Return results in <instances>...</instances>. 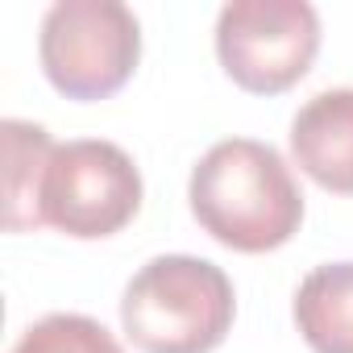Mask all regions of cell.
Instances as JSON below:
<instances>
[{
    "instance_id": "cell-1",
    "label": "cell",
    "mask_w": 353,
    "mask_h": 353,
    "mask_svg": "<svg viewBox=\"0 0 353 353\" xmlns=\"http://www.w3.org/2000/svg\"><path fill=\"white\" fill-rule=\"evenodd\" d=\"M192 216L237 254L287 245L303 221V196L283 154L254 137L216 141L192 170Z\"/></svg>"
},
{
    "instance_id": "cell-9",
    "label": "cell",
    "mask_w": 353,
    "mask_h": 353,
    "mask_svg": "<svg viewBox=\"0 0 353 353\" xmlns=\"http://www.w3.org/2000/svg\"><path fill=\"white\" fill-rule=\"evenodd\" d=\"M13 353H125L121 341L92 316L54 312L21 332Z\"/></svg>"
},
{
    "instance_id": "cell-8",
    "label": "cell",
    "mask_w": 353,
    "mask_h": 353,
    "mask_svg": "<svg viewBox=\"0 0 353 353\" xmlns=\"http://www.w3.org/2000/svg\"><path fill=\"white\" fill-rule=\"evenodd\" d=\"M5 229L26 233L38 229V192H42V170L54 154V141L42 125L30 121H5Z\"/></svg>"
},
{
    "instance_id": "cell-2",
    "label": "cell",
    "mask_w": 353,
    "mask_h": 353,
    "mask_svg": "<svg viewBox=\"0 0 353 353\" xmlns=\"http://www.w3.org/2000/svg\"><path fill=\"white\" fill-rule=\"evenodd\" d=\"M237 316L229 274L192 254L150 258L121 295V328L141 353H212Z\"/></svg>"
},
{
    "instance_id": "cell-4",
    "label": "cell",
    "mask_w": 353,
    "mask_h": 353,
    "mask_svg": "<svg viewBox=\"0 0 353 353\" xmlns=\"http://www.w3.org/2000/svg\"><path fill=\"white\" fill-rule=\"evenodd\" d=\"M137 208H141V174L121 145L100 137L54 145L38 192L42 225L79 241H100L121 233L137 216Z\"/></svg>"
},
{
    "instance_id": "cell-7",
    "label": "cell",
    "mask_w": 353,
    "mask_h": 353,
    "mask_svg": "<svg viewBox=\"0 0 353 353\" xmlns=\"http://www.w3.org/2000/svg\"><path fill=\"white\" fill-rule=\"evenodd\" d=\"M295 324L312 353H353V262L316 266L299 283Z\"/></svg>"
},
{
    "instance_id": "cell-5",
    "label": "cell",
    "mask_w": 353,
    "mask_h": 353,
    "mask_svg": "<svg viewBox=\"0 0 353 353\" xmlns=\"http://www.w3.org/2000/svg\"><path fill=\"white\" fill-rule=\"evenodd\" d=\"M320 50V17L303 0H233L216 17V54L225 75L254 92L295 88Z\"/></svg>"
},
{
    "instance_id": "cell-6",
    "label": "cell",
    "mask_w": 353,
    "mask_h": 353,
    "mask_svg": "<svg viewBox=\"0 0 353 353\" xmlns=\"http://www.w3.org/2000/svg\"><path fill=\"white\" fill-rule=\"evenodd\" d=\"M291 154L312 183L353 196V88H328L295 112Z\"/></svg>"
},
{
    "instance_id": "cell-3",
    "label": "cell",
    "mask_w": 353,
    "mask_h": 353,
    "mask_svg": "<svg viewBox=\"0 0 353 353\" xmlns=\"http://www.w3.org/2000/svg\"><path fill=\"white\" fill-rule=\"evenodd\" d=\"M38 59L67 100H104L141 59V26L117 0H59L42 17Z\"/></svg>"
}]
</instances>
